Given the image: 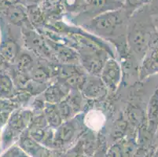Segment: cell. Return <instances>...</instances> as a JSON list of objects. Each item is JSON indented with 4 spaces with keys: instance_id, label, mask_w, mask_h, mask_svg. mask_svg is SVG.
I'll list each match as a JSON object with an SVG mask.
<instances>
[{
    "instance_id": "1",
    "label": "cell",
    "mask_w": 158,
    "mask_h": 157,
    "mask_svg": "<svg viewBox=\"0 0 158 157\" xmlns=\"http://www.w3.org/2000/svg\"><path fill=\"white\" fill-rule=\"evenodd\" d=\"M140 16L135 17L131 29V43L136 53L144 55L151 46L157 35L151 21L149 9L144 6L140 11Z\"/></svg>"
},
{
    "instance_id": "2",
    "label": "cell",
    "mask_w": 158,
    "mask_h": 157,
    "mask_svg": "<svg viewBox=\"0 0 158 157\" xmlns=\"http://www.w3.org/2000/svg\"><path fill=\"white\" fill-rule=\"evenodd\" d=\"M158 73V43L150 50L146 55L143 65L142 75L145 76Z\"/></svg>"
},
{
    "instance_id": "3",
    "label": "cell",
    "mask_w": 158,
    "mask_h": 157,
    "mask_svg": "<svg viewBox=\"0 0 158 157\" xmlns=\"http://www.w3.org/2000/svg\"><path fill=\"white\" fill-rule=\"evenodd\" d=\"M119 21L120 18L118 14L116 13H109L97 17L95 21H94V24L97 29L102 31H110L117 25Z\"/></svg>"
},
{
    "instance_id": "4",
    "label": "cell",
    "mask_w": 158,
    "mask_h": 157,
    "mask_svg": "<svg viewBox=\"0 0 158 157\" xmlns=\"http://www.w3.org/2000/svg\"><path fill=\"white\" fill-rule=\"evenodd\" d=\"M120 79V69L114 61H110L106 64L103 72V80L110 87L117 84Z\"/></svg>"
},
{
    "instance_id": "5",
    "label": "cell",
    "mask_w": 158,
    "mask_h": 157,
    "mask_svg": "<svg viewBox=\"0 0 158 157\" xmlns=\"http://www.w3.org/2000/svg\"><path fill=\"white\" fill-rule=\"evenodd\" d=\"M6 17L10 21L16 24H21L25 20L26 14L24 12V9L18 5L8 6L6 11Z\"/></svg>"
},
{
    "instance_id": "6",
    "label": "cell",
    "mask_w": 158,
    "mask_h": 157,
    "mask_svg": "<svg viewBox=\"0 0 158 157\" xmlns=\"http://www.w3.org/2000/svg\"><path fill=\"white\" fill-rule=\"evenodd\" d=\"M148 118L151 126L156 127L158 125V90H156L149 101Z\"/></svg>"
},
{
    "instance_id": "7",
    "label": "cell",
    "mask_w": 158,
    "mask_h": 157,
    "mask_svg": "<svg viewBox=\"0 0 158 157\" xmlns=\"http://www.w3.org/2000/svg\"><path fill=\"white\" fill-rule=\"evenodd\" d=\"M1 54L4 59L13 61L16 58L18 53V47L15 43L11 41L6 42L0 48Z\"/></svg>"
},
{
    "instance_id": "8",
    "label": "cell",
    "mask_w": 158,
    "mask_h": 157,
    "mask_svg": "<svg viewBox=\"0 0 158 157\" xmlns=\"http://www.w3.org/2000/svg\"><path fill=\"white\" fill-rule=\"evenodd\" d=\"M85 5L84 0H64V6L65 9L70 11L78 10Z\"/></svg>"
},
{
    "instance_id": "9",
    "label": "cell",
    "mask_w": 158,
    "mask_h": 157,
    "mask_svg": "<svg viewBox=\"0 0 158 157\" xmlns=\"http://www.w3.org/2000/svg\"><path fill=\"white\" fill-rule=\"evenodd\" d=\"M102 118L103 116L99 113V112H92V115L90 116V115H87V125H88L90 127H91L92 129H94V122H97V123L98 124L99 126H101L102 124Z\"/></svg>"
},
{
    "instance_id": "10",
    "label": "cell",
    "mask_w": 158,
    "mask_h": 157,
    "mask_svg": "<svg viewBox=\"0 0 158 157\" xmlns=\"http://www.w3.org/2000/svg\"><path fill=\"white\" fill-rule=\"evenodd\" d=\"M73 128L69 126H62L61 130H60L59 134V138H61V141H69L70 140V138L73 137Z\"/></svg>"
},
{
    "instance_id": "11",
    "label": "cell",
    "mask_w": 158,
    "mask_h": 157,
    "mask_svg": "<svg viewBox=\"0 0 158 157\" xmlns=\"http://www.w3.org/2000/svg\"><path fill=\"white\" fill-rule=\"evenodd\" d=\"M0 157H26V155L18 147H12Z\"/></svg>"
},
{
    "instance_id": "12",
    "label": "cell",
    "mask_w": 158,
    "mask_h": 157,
    "mask_svg": "<svg viewBox=\"0 0 158 157\" xmlns=\"http://www.w3.org/2000/svg\"><path fill=\"white\" fill-rule=\"evenodd\" d=\"M11 88V83L10 81L9 78L7 76H1L0 77V89L2 93H6L9 92Z\"/></svg>"
},
{
    "instance_id": "13",
    "label": "cell",
    "mask_w": 158,
    "mask_h": 157,
    "mask_svg": "<svg viewBox=\"0 0 158 157\" xmlns=\"http://www.w3.org/2000/svg\"><path fill=\"white\" fill-rule=\"evenodd\" d=\"M152 0H127V5L130 7H140L149 4L148 2H151Z\"/></svg>"
},
{
    "instance_id": "14",
    "label": "cell",
    "mask_w": 158,
    "mask_h": 157,
    "mask_svg": "<svg viewBox=\"0 0 158 157\" xmlns=\"http://www.w3.org/2000/svg\"><path fill=\"white\" fill-rule=\"evenodd\" d=\"M31 64V59L28 56L24 55L21 57V60H20V68L22 70H25V69L28 68Z\"/></svg>"
},
{
    "instance_id": "15",
    "label": "cell",
    "mask_w": 158,
    "mask_h": 157,
    "mask_svg": "<svg viewBox=\"0 0 158 157\" xmlns=\"http://www.w3.org/2000/svg\"><path fill=\"white\" fill-rule=\"evenodd\" d=\"M149 12L151 14H157L158 15V0H152L150 2Z\"/></svg>"
},
{
    "instance_id": "16",
    "label": "cell",
    "mask_w": 158,
    "mask_h": 157,
    "mask_svg": "<svg viewBox=\"0 0 158 157\" xmlns=\"http://www.w3.org/2000/svg\"><path fill=\"white\" fill-rule=\"evenodd\" d=\"M20 2V0H0L1 3H3L7 6H12L16 5Z\"/></svg>"
},
{
    "instance_id": "17",
    "label": "cell",
    "mask_w": 158,
    "mask_h": 157,
    "mask_svg": "<svg viewBox=\"0 0 158 157\" xmlns=\"http://www.w3.org/2000/svg\"><path fill=\"white\" fill-rule=\"evenodd\" d=\"M7 119V113H0V126L5 123Z\"/></svg>"
},
{
    "instance_id": "18",
    "label": "cell",
    "mask_w": 158,
    "mask_h": 157,
    "mask_svg": "<svg viewBox=\"0 0 158 157\" xmlns=\"http://www.w3.org/2000/svg\"><path fill=\"white\" fill-rule=\"evenodd\" d=\"M27 1L30 2H32V3H37V2H40V0H27Z\"/></svg>"
}]
</instances>
